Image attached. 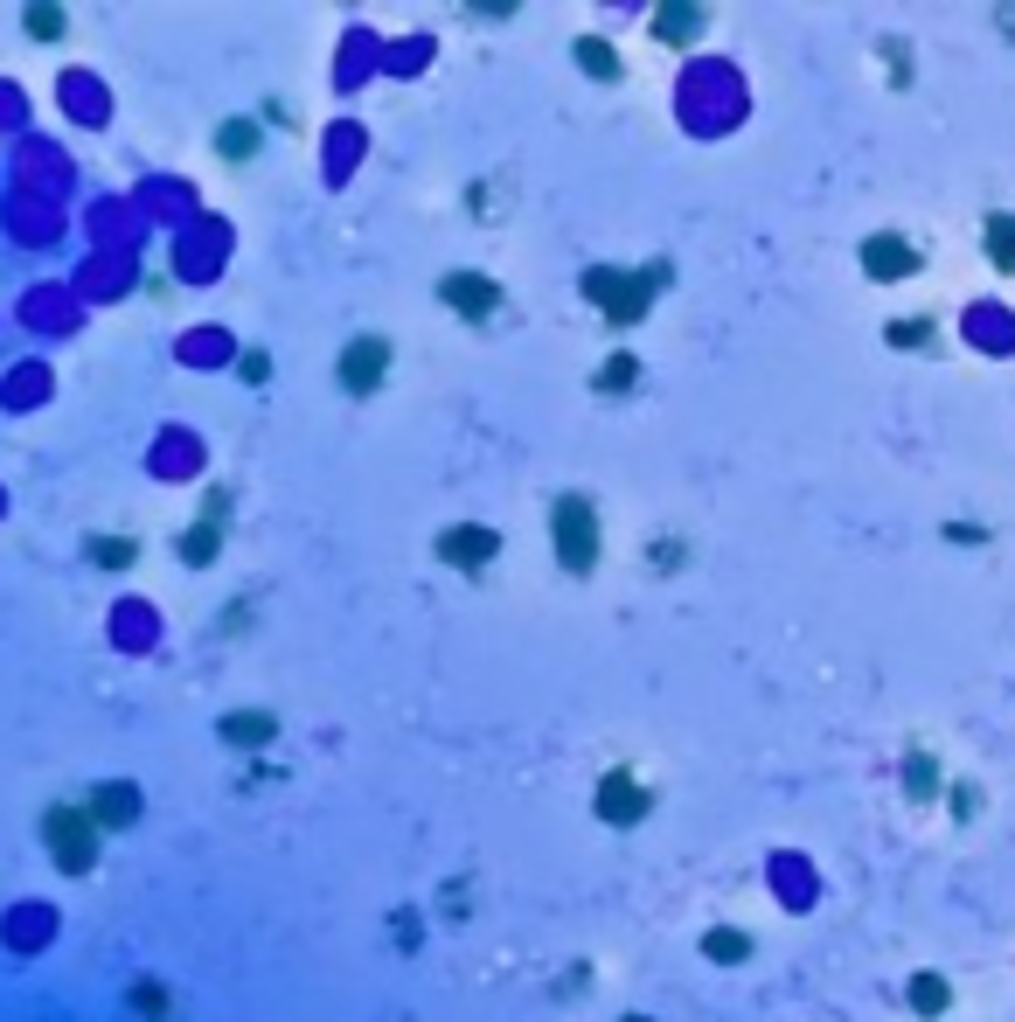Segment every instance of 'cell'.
<instances>
[{
    "instance_id": "5",
    "label": "cell",
    "mask_w": 1015,
    "mask_h": 1022,
    "mask_svg": "<svg viewBox=\"0 0 1015 1022\" xmlns=\"http://www.w3.org/2000/svg\"><path fill=\"white\" fill-rule=\"evenodd\" d=\"M640 807H647V793H640L626 772H612V779L598 786V814H605V821H619V828H626V821H640Z\"/></svg>"
},
{
    "instance_id": "4",
    "label": "cell",
    "mask_w": 1015,
    "mask_h": 1022,
    "mask_svg": "<svg viewBox=\"0 0 1015 1022\" xmlns=\"http://www.w3.org/2000/svg\"><path fill=\"white\" fill-rule=\"evenodd\" d=\"M390 369V348L383 341H355L348 355H341V376H348V390L362 397V390H376V376Z\"/></svg>"
},
{
    "instance_id": "11",
    "label": "cell",
    "mask_w": 1015,
    "mask_h": 1022,
    "mask_svg": "<svg viewBox=\"0 0 1015 1022\" xmlns=\"http://www.w3.org/2000/svg\"><path fill=\"white\" fill-rule=\"evenodd\" d=\"M598 383H605V390H626V383H633V355H619V362H605V369H598Z\"/></svg>"
},
{
    "instance_id": "13",
    "label": "cell",
    "mask_w": 1015,
    "mask_h": 1022,
    "mask_svg": "<svg viewBox=\"0 0 1015 1022\" xmlns=\"http://www.w3.org/2000/svg\"><path fill=\"white\" fill-rule=\"evenodd\" d=\"M584 70H605V77H612V49H598V42H584Z\"/></svg>"
},
{
    "instance_id": "7",
    "label": "cell",
    "mask_w": 1015,
    "mask_h": 1022,
    "mask_svg": "<svg viewBox=\"0 0 1015 1022\" xmlns=\"http://www.w3.org/2000/svg\"><path fill=\"white\" fill-rule=\"evenodd\" d=\"M438 557H452V564H487V557H494V536H487V529H445V536H438Z\"/></svg>"
},
{
    "instance_id": "6",
    "label": "cell",
    "mask_w": 1015,
    "mask_h": 1022,
    "mask_svg": "<svg viewBox=\"0 0 1015 1022\" xmlns=\"http://www.w3.org/2000/svg\"><path fill=\"white\" fill-rule=\"evenodd\" d=\"M445 299H452L459 313H473V320H487V313L501 306V292L487 286V279H473V272H459V279H445Z\"/></svg>"
},
{
    "instance_id": "8",
    "label": "cell",
    "mask_w": 1015,
    "mask_h": 1022,
    "mask_svg": "<svg viewBox=\"0 0 1015 1022\" xmlns=\"http://www.w3.org/2000/svg\"><path fill=\"white\" fill-rule=\"evenodd\" d=\"M870 272H876V279H897V272H911V251H904V244H870Z\"/></svg>"
},
{
    "instance_id": "2",
    "label": "cell",
    "mask_w": 1015,
    "mask_h": 1022,
    "mask_svg": "<svg viewBox=\"0 0 1015 1022\" xmlns=\"http://www.w3.org/2000/svg\"><path fill=\"white\" fill-rule=\"evenodd\" d=\"M49 842H56L63 870H84V863H91V821H84L77 807H56V814H49Z\"/></svg>"
},
{
    "instance_id": "10",
    "label": "cell",
    "mask_w": 1015,
    "mask_h": 1022,
    "mask_svg": "<svg viewBox=\"0 0 1015 1022\" xmlns=\"http://www.w3.org/2000/svg\"><path fill=\"white\" fill-rule=\"evenodd\" d=\"M696 21H703V14H682V7H668L654 28H661V35H696Z\"/></svg>"
},
{
    "instance_id": "9",
    "label": "cell",
    "mask_w": 1015,
    "mask_h": 1022,
    "mask_svg": "<svg viewBox=\"0 0 1015 1022\" xmlns=\"http://www.w3.org/2000/svg\"><path fill=\"white\" fill-rule=\"evenodd\" d=\"M230 737H237V744H258V737H272V717H237Z\"/></svg>"
},
{
    "instance_id": "3",
    "label": "cell",
    "mask_w": 1015,
    "mask_h": 1022,
    "mask_svg": "<svg viewBox=\"0 0 1015 1022\" xmlns=\"http://www.w3.org/2000/svg\"><path fill=\"white\" fill-rule=\"evenodd\" d=\"M557 536H564V564L591 571V508L584 501H557Z\"/></svg>"
},
{
    "instance_id": "12",
    "label": "cell",
    "mask_w": 1015,
    "mask_h": 1022,
    "mask_svg": "<svg viewBox=\"0 0 1015 1022\" xmlns=\"http://www.w3.org/2000/svg\"><path fill=\"white\" fill-rule=\"evenodd\" d=\"M98 814H133V793H126V786H112V793H98Z\"/></svg>"
},
{
    "instance_id": "1",
    "label": "cell",
    "mask_w": 1015,
    "mask_h": 1022,
    "mask_svg": "<svg viewBox=\"0 0 1015 1022\" xmlns=\"http://www.w3.org/2000/svg\"><path fill=\"white\" fill-rule=\"evenodd\" d=\"M654 286H661V272H640V279L591 272V279H584V292H591V299H598V306H605L619 327H626V320H640V306H647V292H654Z\"/></svg>"
}]
</instances>
